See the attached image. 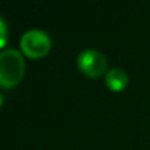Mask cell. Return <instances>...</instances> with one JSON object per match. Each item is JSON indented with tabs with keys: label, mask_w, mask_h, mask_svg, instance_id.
Returning <instances> with one entry per match:
<instances>
[{
	"label": "cell",
	"mask_w": 150,
	"mask_h": 150,
	"mask_svg": "<svg viewBox=\"0 0 150 150\" xmlns=\"http://www.w3.org/2000/svg\"><path fill=\"white\" fill-rule=\"evenodd\" d=\"M76 63L82 73H84L88 76H99L103 74L107 66V58L101 52L93 47L83 49L78 54Z\"/></svg>",
	"instance_id": "3957f363"
},
{
	"label": "cell",
	"mask_w": 150,
	"mask_h": 150,
	"mask_svg": "<svg viewBox=\"0 0 150 150\" xmlns=\"http://www.w3.org/2000/svg\"><path fill=\"white\" fill-rule=\"evenodd\" d=\"M20 46L29 57H41L50 49V38L42 29L32 28L25 30L20 37Z\"/></svg>",
	"instance_id": "7a4b0ae2"
},
{
	"label": "cell",
	"mask_w": 150,
	"mask_h": 150,
	"mask_svg": "<svg viewBox=\"0 0 150 150\" xmlns=\"http://www.w3.org/2000/svg\"><path fill=\"white\" fill-rule=\"evenodd\" d=\"M0 26H1V30H0V33H1V40H0V44L4 45L5 44V34H7V28H5V20L4 17H0Z\"/></svg>",
	"instance_id": "5b68a950"
},
{
	"label": "cell",
	"mask_w": 150,
	"mask_h": 150,
	"mask_svg": "<svg viewBox=\"0 0 150 150\" xmlns=\"http://www.w3.org/2000/svg\"><path fill=\"white\" fill-rule=\"evenodd\" d=\"M104 82H105V84L108 88H111V90H113V91H119L127 86L128 75L122 69L112 67L105 73Z\"/></svg>",
	"instance_id": "277c9868"
},
{
	"label": "cell",
	"mask_w": 150,
	"mask_h": 150,
	"mask_svg": "<svg viewBox=\"0 0 150 150\" xmlns=\"http://www.w3.org/2000/svg\"><path fill=\"white\" fill-rule=\"evenodd\" d=\"M24 58L16 49H7L0 54V83L3 87H13L23 78Z\"/></svg>",
	"instance_id": "6da1fadb"
}]
</instances>
